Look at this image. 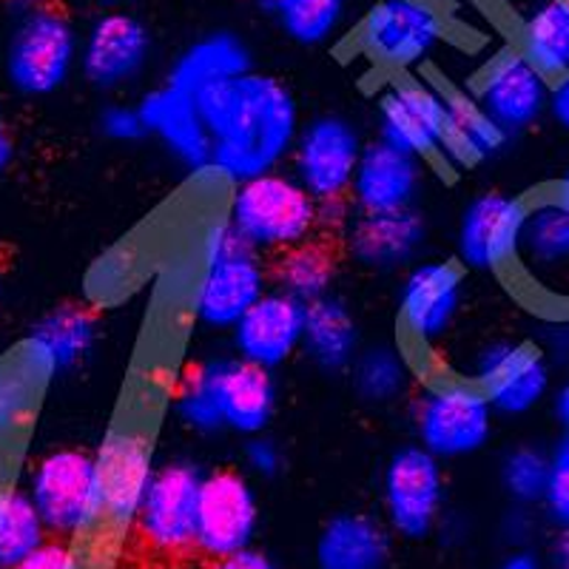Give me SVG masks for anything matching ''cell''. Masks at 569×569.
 <instances>
[{
	"label": "cell",
	"instance_id": "8",
	"mask_svg": "<svg viewBox=\"0 0 569 569\" xmlns=\"http://www.w3.org/2000/svg\"><path fill=\"white\" fill-rule=\"evenodd\" d=\"M445 40V14L436 0H379L359 27L365 54L388 69H410Z\"/></svg>",
	"mask_w": 569,
	"mask_h": 569
},
{
	"label": "cell",
	"instance_id": "30",
	"mask_svg": "<svg viewBox=\"0 0 569 569\" xmlns=\"http://www.w3.org/2000/svg\"><path fill=\"white\" fill-rule=\"evenodd\" d=\"M518 52L550 80L569 74V0H538L521 23Z\"/></svg>",
	"mask_w": 569,
	"mask_h": 569
},
{
	"label": "cell",
	"instance_id": "46",
	"mask_svg": "<svg viewBox=\"0 0 569 569\" xmlns=\"http://www.w3.org/2000/svg\"><path fill=\"white\" fill-rule=\"evenodd\" d=\"M547 111H550L552 120L563 131H569V74L558 78V83L550 89V106H547Z\"/></svg>",
	"mask_w": 569,
	"mask_h": 569
},
{
	"label": "cell",
	"instance_id": "25",
	"mask_svg": "<svg viewBox=\"0 0 569 569\" xmlns=\"http://www.w3.org/2000/svg\"><path fill=\"white\" fill-rule=\"evenodd\" d=\"M421 188V160L413 154L393 149L385 140L365 146L359 166H356L353 191L356 206L368 213L401 211L413 208Z\"/></svg>",
	"mask_w": 569,
	"mask_h": 569
},
{
	"label": "cell",
	"instance_id": "43",
	"mask_svg": "<svg viewBox=\"0 0 569 569\" xmlns=\"http://www.w3.org/2000/svg\"><path fill=\"white\" fill-rule=\"evenodd\" d=\"M12 569H83L80 558L74 556L69 543L63 541H43L32 556H27Z\"/></svg>",
	"mask_w": 569,
	"mask_h": 569
},
{
	"label": "cell",
	"instance_id": "18",
	"mask_svg": "<svg viewBox=\"0 0 569 569\" xmlns=\"http://www.w3.org/2000/svg\"><path fill=\"white\" fill-rule=\"evenodd\" d=\"M98 467L106 525L114 530H129L157 470L151 441L137 430H114L100 447Z\"/></svg>",
	"mask_w": 569,
	"mask_h": 569
},
{
	"label": "cell",
	"instance_id": "24",
	"mask_svg": "<svg viewBox=\"0 0 569 569\" xmlns=\"http://www.w3.org/2000/svg\"><path fill=\"white\" fill-rule=\"evenodd\" d=\"M427 228L419 211L368 213L348 222V251L359 266L370 271H396L410 266L425 246Z\"/></svg>",
	"mask_w": 569,
	"mask_h": 569
},
{
	"label": "cell",
	"instance_id": "31",
	"mask_svg": "<svg viewBox=\"0 0 569 569\" xmlns=\"http://www.w3.org/2000/svg\"><path fill=\"white\" fill-rule=\"evenodd\" d=\"M333 277H337L333 253L325 246H319V242H302L297 248H288L277 259V268H273L277 291L299 299L302 305H311L317 299L328 297Z\"/></svg>",
	"mask_w": 569,
	"mask_h": 569
},
{
	"label": "cell",
	"instance_id": "26",
	"mask_svg": "<svg viewBox=\"0 0 569 569\" xmlns=\"http://www.w3.org/2000/svg\"><path fill=\"white\" fill-rule=\"evenodd\" d=\"M248 71H253V54L246 40L231 29H213L177 54L166 83L197 98L200 91L242 78Z\"/></svg>",
	"mask_w": 569,
	"mask_h": 569
},
{
	"label": "cell",
	"instance_id": "41",
	"mask_svg": "<svg viewBox=\"0 0 569 569\" xmlns=\"http://www.w3.org/2000/svg\"><path fill=\"white\" fill-rule=\"evenodd\" d=\"M100 131L114 142H137L149 134L137 106H109L100 111Z\"/></svg>",
	"mask_w": 569,
	"mask_h": 569
},
{
	"label": "cell",
	"instance_id": "15",
	"mask_svg": "<svg viewBox=\"0 0 569 569\" xmlns=\"http://www.w3.org/2000/svg\"><path fill=\"white\" fill-rule=\"evenodd\" d=\"M98 342V325L86 308L60 305L43 313L18 345L14 362L43 388L54 376L71 373L89 359Z\"/></svg>",
	"mask_w": 569,
	"mask_h": 569
},
{
	"label": "cell",
	"instance_id": "53",
	"mask_svg": "<svg viewBox=\"0 0 569 569\" xmlns=\"http://www.w3.org/2000/svg\"><path fill=\"white\" fill-rule=\"evenodd\" d=\"M18 7H29V3H38V0H14Z\"/></svg>",
	"mask_w": 569,
	"mask_h": 569
},
{
	"label": "cell",
	"instance_id": "13",
	"mask_svg": "<svg viewBox=\"0 0 569 569\" xmlns=\"http://www.w3.org/2000/svg\"><path fill=\"white\" fill-rule=\"evenodd\" d=\"M154 40L137 14L111 9L91 20L80 43V71L94 89H123L149 66Z\"/></svg>",
	"mask_w": 569,
	"mask_h": 569
},
{
	"label": "cell",
	"instance_id": "28",
	"mask_svg": "<svg viewBox=\"0 0 569 569\" xmlns=\"http://www.w3.org/2000/svg\"><path fill=\"white\" fill-rule=\"evenodd\" d=\"M302 350L319 370L339 373L359 356V325L339 297L317 299L305 308Z\"/></svg>",
	"mask_w": 569,
	"mask_h": 569
},
{
	"label": "cell",
	"instance_id": "7",
	"mask_svg": "<svg viewBox=\"0 0 569 569\" xmlns=\"http://www.w3.org/2000/svg\"><path fill=\"white\" fill-rule=\"evenodd\" d=\"M206 472L188 459L166 461L154 470L137 512V532L160 556H182L197 547V501Z\"/></svg>",
	"mask_w": 569,
	"mask_h": 569
},
{
	"label": "cell",
	"instance_id": "44",
	"mask_svg": "<svg viewBox=\"0 0 569 569\" xmlns=\"http://www.w3.org/2000/svg\"><path fill=\"white\" fill-rule=\"evenodd\" d=\"M211 569H279V567L268 552L248 547V550L233 552V556L217 558Z\"/></svg>",
	"mask_w": 569,
	"mask_h": 569
},
{
	"label": "cell",
	"instance_id": "10",
	"mask_svg": "<svg viewBox=\"0 0 569 569\" xmlns=\"http://www.w3.org/2000/svg\"><path fill=\"white\" fill-rule=\"evenodd\" d=\"M382 496L390 530L405 538L430 536L445 501V472L439 459L421 445L396 450L385 467Z\"/></svg>",
	"mask_w": 569,
	"mask_h": 569
},
{
	"label": "cell",
	"instance_id": "14",
	"mask_svg": "<svg viewBox=\"0 0 569 569\" xmlns=\"http://www.w3.org/2000/svg\"><path fill=\"white\" fill-rule=\"evenodd\" d=\"M476 385L492 410L525 416L550 393V365L530 342H492L476 356Z\"/></svg>",
	"mask_w": 569,
	"mask_h": 569
},
{
	"label": "cell",
	"instance_id": "34",
	"mask_svg": "<svg viewBox=\"0 0 569 569\" xmlns=\"http://www.w3.org/2000/svg\"><path fill=\"white\" fill-rule=\"evenodd\" d=\"M348 0H288L277 12L279 29L299 46H322L337 38Z\"/></svg>",
	"mask_w": 569,
	"mask_h": 569
},
{
	"label": "cell",
	"instance_id": "20",
	"mask_svg": "<svg viewBox=\"0 0 569 569\" xmlns=\"http://www.w3.org/2000/svg\"><path fill=\"white\" fill-rule=\"evenodd\" d=\"M305 308L299 299L282 291H268L251 311L233 325V350L257 368H282L302 348Z\"/></svg>",
	"mask_w": 569,
	"mask_h": 569
},
{
	"label": "cell",
	"instance_id": "12",
	"mask_svg": "<svg viewBox=\"0 0 569 569\" xmlns=\"http://www.w3.org/2000/svg\"><path fill=\"white\" fill-rule=\"evenodd\" d=\"M550 78L538 71L518 49L496 54L476 80L472 100L507 134L527 131L550 106Z\"/></svg>",
	"mask_w": 569,
	"mask_h": 569
},
{
	"label": "cell",
	"instance_id": "47",
	"mask_svg": "<svg viewBox=\"0 0 569 569\" xmlns=\"http://www.w3.org/2000/svg\"><path fill=\"white\" fill-rule=\"evenodd\" d=\"M550 561L552 569H569V527H561L558 538L552 541Z\"/></svg>",
	"mask_w": 569,
	"mask_h": 569
},
{
	"label": "cell",
	"instance_id": "38",
	"mask_svg": "<svg viewBox=\"0 0 569 569\" xmlns=\"http://www.w3.org/2000/svg\"><path fill=\"white\" fill-rule=\"evenodd\" d=\"M541 501L558 527H569V430L550 453V472Z\"/></svg>",
	"mask_w": 569,
	"mask_h": 569
},
{
	"label": "cell",
	"instance_id": "23",
	"mask_svg": "<svg viewBox=\"0 0 569 569\" xmlns=\"http://www.w3.org/2000/svg\"><path fill=\"white\" fill-rule=\"evenodd\" d=\"M140 114L146 131L162 142L174 160H180L188 171L200 169L211 160V137L202 120L200 103L194 94L166 83L142 94Z\"/></svg>",
	"mask_w": 569,
	"mask_h": 569
},
{
	"label": "cell",
	"instance_id": "29",
	"mask_svg": "<svg viewBox=\"0 0 569 569\" xmlns=\"http://www.w3.org/2000/svg\"><path fill=\"white\" fill-rule=\"evenodd\" d=\"M445 103L447 129L441 154H447L459 166H476V162L490 160L510 142V134L492 123L485 109L467 94L445 91Z\"/></svg>",
	"mask_w": 569,
	"mask_h": 569
},
{
	"label": "cell",
	"instance_id": "32",
	"mask_svg": "<svg viewBox=\"0 0 569 569\" xmlns=\"http://www.w3.org/2000/svg\"><path fill=\"white\" fill-rule=\"evenodd\" d=\"M46 525L27 490L0 487V569H12L32 556L46 538Z\"/></svg>",
	"mask_w": 569,
	"mask_h": 569
},
{
	"label": "cell",
	"instance_id": "4",
	"mask_svg": "<svg viewBox=\"0 0 569 569\" xmlns=\"http://www.w3.org/2000/svg\"><path fill=\"white\" fill-rule=\"evenodd\" d=\"M27 492L46 530L60 538L89 536L106 525L98 456L60 447L34 461Z\"/></svg>",
	"mask_w": 569,
	"mask_h": 569
},
{
	"label": "cell",
	"instance_id": "50",
	"mask_svg": "<svg viewBox=\"0 0 569 569\" xmlns=\"http://www.w3.org/2000/svg\"><path fill=\"white\" fill-rule=\"evenodd\" d=\"M556 416L563 425V430H569V379L561 385V390L556 393Z\"/></svg>",
	"mask_w": 569,
	"mask_h": 569
},
{
	"label": "cell",
	"instance_id": "52",
	"mask_svg": "<svg viewBox=\"0 0 569 569\" xmlns=\"http://www.w3.org/2000/svg\"><path fill=\"white\" fill-rule=\"evenodd\" d=\"M552 194H556L558 200H561L563 206L569 208V169L563 171V177H561V180H558V186H556V191H552Z\"/></svg>",
	"mask_w": 569,
	"mask_h": 569
},
{
	"label": "cell",
	"instance_id": "2",
	"mask_svg": "<svg viewBox=\"0 0 569 569\" xmlns=\"http://www.w3.org/2000/svg\"><path fill=\"white\" fill-rule=\"evenodd\" d=\"M80 63V38L69 14L46 0L20 7L7 40L3 71L23 98H49L69 83Z\"/></svg>",
	"mask_w": 569,
	"mask_h": 569
},
{
	"label": "cell",
	"instance_id": "42",
	"mask_svg": "<svg viewBox=\"0 0 569 569\" xmlns=\"http://www.w3.org/2000/svg\"><path fill=\"white\" fill-rule=\"evenodd\" d=\"M242 459H246V467L259 476V479H273L279 470H282V450L273 439L268 436H251L242 450Z\"/></svg>",
	"mask_w": 569,
	"mask_h": 569
},
{
	"label": "cell",
	"instance_id": "27",
	"mask_svg": "<svg viewBox=\"0 0 569 569\" xmlns=\"http://www.w3.org/2000/svg\"><path fill=\"white\" fill-rule=\"evenodd\" d=\"M388 561V530L362 512H342L330 518L317 538L319 569H385Z\"/></svg>",
	"mask_w": 569,
	"mask_h": 569
},
{
	"label": "cell",
	"instance_id": "19",
	"mask_svg": "<svg viewBox=\"0 0 569 569\" xmlns=\"http://www.w3.org/2000/svg\"><path fill=\"white\" fill-rule=\"evenodd\" d=\"M527 202L507 194H481L465 208L459 222V257L476 271H501L510 268L525 226Z\"/></svg>",
	"mask_w": 569,
	"mask_h": 569
},
{
	"label": "cell",
	"instance_id": "48",
	"mask_svg": "<svg viewBox=\"0 0 569 569\" xmlns=\"http://www.w3.org/2000/svg\"><path fill=\"white\" fill-rule=\"evenodd\" d=\"M12 160H14V140L7 131V126L0 123V174L12 166Z\"/></svg>",
	"mask_w": 569,
	"mask_h": 569
},
{
	"label": "cell",
	"instance_id": "40",
	"mask_svg": "<svg viewBox=\"0 0 569 569\" xmlns=\"http://www.w3.org/2000/svg\"><path fill=\"white\" fill-rule=\"evenodd\" d=\"M200 251H202V262H217V259H228V257H240V253H251L253 248L248 246L246 237H242L237 228L231 226L228 220L211 222V226L202 231L200 237ZM257 253V251H253Z\"/></svg>",
	"mask_w": 569,
	"mask_h": 569
},
{
	"label": "cell",
	"instance_id": "9",
	"mask_svg": "<svg viewBox=\"0 0 569 569\" xmlns=\"http://www.w3.org/2000/svg\"><path fill=\"white\" fill-rule=\"evenodd\" d=\"M259 527L257 490L240 470H213L202 476L197 501V550L226 558L248 550Z\"/></svg>",
	"mask_w": 569,
	"mask_h": 569
},
{
	"label": "cell",
	"instance_id": "17",
	"mask_svg": "<svg viewBox=\"0 0 569 569\" xmlns=\"http://www.w3.org/2000/svg\"><path fill=\"white\" fill-rule=\"evenodd\" d=\"M465 273L456 262H419L399 293V322L410 342L433 345L453 328L461 308Z\"/></svg>",
	"mask_w": 569,
	"mask_h": 569
},
{
	"label": "cell",
	"instance_id": "45",
	"mask_svg": "<svg viewBox=\"0 0 569 569\" xmlns=\"http://www.w3.org/2000/svg\"><path fill=\"white\" fill-rule=\"evenodd\" d=\"M191 186H194L197 191H202V194H213V191H226V188L231 191L233 182L208 160L200 169H191Z\"/></svg>",
	"mask_w": 569,
	"mask_h": 569
},
{
	"label": "cell",
	"instance_id": "49",
	"mask_svg": "<svg viewBox=\"0 0 569 569\" xmlns=\"http://www.w3.org/2000/svg\"><path fill=\"white\" fill-rule=\"evenodd\" d=\"M498 569H541V563H538V558L530 556V552H516V556L505 558V563Z\"/></svg>",
	"mask_w": 569,
	"mask_h": 569
},
{
	"label": "cell",
	"instance_id": "51",
	"mask_svg": "<svg viewBox=\"0 0 569 569\" xmlns=\"http://www.w3.org/2000/svg\"><path fill=\"white\" fill-rule=\"evenodd\" d=\"M284 3H288V0H253V7L262 9V12H268V14H273V18H277V12L284 7Z\"/></svg>",
	"mask_w": 569,
	"mask_h": 569
},
{
	"label": "cell",
	"instance_id": "55",
	"mask_svg": "<svg viewBox=\"0 0 569 569\" xmlns=\"http://www.w3.org/2000/svg\"><path fill=\"white\" fill-rule=\"evenodd\" d=\"M0 297H3V279H0Z\"/></svg>",
	"mask_w": 569,
	"mask_h": 569
},
{
	"label": "cell",
	"instance_id": "21",
	"mask_svg": "<svg viewBox=\"0 0 569 569\" xmlns=\"http://www.w3.org/2000/svg\"><path fill=\"white\" fill-rule=\"evenodd\" d=\"M268 293V271L257 253L206 262L197 284L194 313L211 330H233L253 305Z\"/></svg>",
	"mask_w": 569,
	"mask_h": 569
},
{
	"label": "cell",
	"instance_id": "54",
	"mask_svg": "<svg viewBox=\"0 0 569 569\" xmlns=\"http://www.w3.org/2000/svg\"><path fill=\"white\" fill-rule=\"evenodd\" d=\"M98 3H123V0H98Z\"/></svg>",
	"mask_w": 569,
	"mask_h": 569
},
{
	"label": "cell",
	"instance_id": "11",
	"mask_svg": "<svg viewBox=\"0 0 569 569\" xmlns=\"http://www.w3.org/2000/svg\"><path fill=\"white\" fill-rule=\"evenodd\" d=\"M362 137L339 114L313 117L293 142V177L313 200L345 197L362 157Z\"/></svg>",
	"mask_w": 569,
	"mask_h": 569
},
{
	"label": "cell",
	"instance_id": "16",
	"mask_svg": "<svg viewBox=\"0 0 569 569\" xmlns=\"http://www.w3.org/2000/svg\"><path fill=\"white\" fill-rule=\"evenodd\" d=\"M379 126L388 146L419 160L445 149L447 103L445 91L421 80H399L379 98Z\"/></svg>",
	"mask_w": 569,
	"mask_h": 569
},
{
	"label": "cell",
	"instance_id": "37",
	"mask_svg": "<svg viewBox=\"0 0 569 569\" xmlns=\"http://www.w3.org/2000/svg\"><path fill=\"white\" fill-rule=\"evenodd\" d=\"M547 472H550V456H543L536 447H516L501 461V485L512 501L532 505L543 498Z\"/></svg>",
	"mask_w": 569,
	"mask_h": 569
},
{
	"label": "cell",
	"instance_id": "3",
	"mask_svg": "<svg viewBox=\"0 0 569 569\" xmlns=\"http://www.w3.org/2000/svg\"><path fill=\"white\" fill-rule=\"evenodd\" d=\"M228 222L253 251H288L317 228V200L293 174L268 171L231 188Z\"/></svg>",
	"mask_w": 569,
	"mask_h": 569
},
{
	"label": "cell",
	"instance_id": "22",
	"mask_svg": "<svg viewBox=\"0 0 569 569\" xmlns=\"http://www.w3.org/2000/svg\"><path fill=\"white\" fill-rule=\"evenodd\" d=\"M220 401L222 425L240 436L266 433L277 413V382L271 370L257 368L240 356L208 359Z\"/></svg>",
	"mask_w": 569,
	"mask_h": 569
},
{
	"label": "cell",
	"instance_id": "36",
	"mask_svg": "<svg viewBox=\"0 0 569 569\" xmlns=\"http://www.w3.org/2000/svg\"><path fill=\"white\" fill-rule=\"evenodd\" d=\"M38 396L40 385L18 362L0 365V445L23 430Z\"/></svg>",
	"mask_w": 569,
	"mask_h": 569
},
{
	"label": "cell",
	"instance_id": "6",
	"mask_svg": "<svg viewBox=\"0 0 569 569\" xmlns=\"http://www.w3.org/2000/svg\"><path fill=\"white\" fill-rule=\"evenodd\" d=\"M492 405L485 390L467 379H436L416 401V436L436 459L479 453L492 436Z\"/></svg>",
	"mask_w": 569,
	"mask_h": 569
},
{
	"label": "cell",
	"instance_id": "35",
	"mask_svg": "<svg viewBox=\"0 0 569 569\" xmlns=\"http://www.w3.org/2000/svg\"><path fill=\"white\" fill-rule=\"evenodd\" d=\"M174 413L191 433L211 436L226 430L220 401H217V388H213L211 365L200 362L186 370L174 393Z\"/></svg>",
	"mask_w": 569,
	"mask_h": 569
},
{
	"label": "cell",
	"instance_id": "1",
	"mask_svg": "<svg viewBox=\"0 0 569 569\" xmlns=\"http://www.w3.org/2000/svg\"><path fill=\"white\" fill-rule=\"evenodd\" d=\"M211 162L237 186L277 171L299 137V109L291 89L271 74L248 71L197 94Z\"/></svg>",
	"mask_w": 569,
	"mask_h": 569
},
{
	"label": "cell",
	"instance_id": "33",
	"mask_svg": "<svg viewBox=\"0 0 569 569\" xmlns=\"http://www.w3.org/2000/svg\"><path fill=\"white\" fill-rule=\"evenodd\" d=\"M353 388L370 405H390L410 385V365L396 345L379 342L353 359Z\"/></svg>",
	"mask_w": 569,
	"mask_h": 569
},
{
	"label": "cell",
	"instance_id": "5",
	"mask_svg": "<svg viewBox=\"0 0 569 569\" xmlns=\"http://www.w3.org/2000/svg\"><path fill=\"white\" fill-rule=\"evenodd\" d=\"M510 273L532 302L569 313V208L552 191L527 206Z\"/></svg>",
	"mask_w": 569,
	"mask_h": 569
},
{
	"label": "cell",
	"instance_id": "39",
	"mask_svg": "<svg viewBox=\"0 0 569 569\" xmlns=\"http://www.w3.org/2000/svg\"><path fill=\"white\" fill-rule=\"evenodd\" d=\"M131 279H134V262H131L129 253H106V257L98 259L94 268L89 271V293L98 299V302L114 299L129 288Z\"/></svg>",
	"mask_w": 569,
	"mask_h": 569
}]
</instances>
